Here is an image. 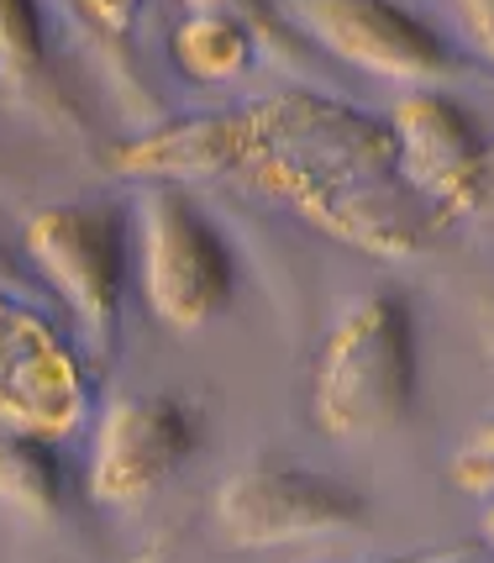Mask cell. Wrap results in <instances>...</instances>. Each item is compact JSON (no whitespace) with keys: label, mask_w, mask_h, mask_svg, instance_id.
Segmentation results:
<instances>
[{"label":"cell","mask_w":494,"mask_h":563,"mask_svg":"<svg viewBox=\"0 0 494 563\" xmlns=\"http://www.w3.org/2000/svg\"><path fill=\"white\" fill-rule=\"evenodd\" d=\"M90 421L79 347L22 295L0 290V432L69 442Z\"/></svg>","instance_id":"obj_3"},{"label":"cell","mask_w":494,"mask_h":563,"mask_svg":"<svg viewBox=\"0 0 494 563\" xmlns=\"http://www.w3.org/2000/svg\"><path fill=\"white\" fill-rule=\"evenodd\" d=\"M0 79L22 100H53L48 48H43V11L26 0H0Z\"/></svg>","instance_id":"obj_12"},{"label":"cell","mask_w":494,"mask_h":563,"mask_svg":"<svg viewBox=\"0 0 494 563\" xmlns=\"http://www.w3.org/2000/svg\"><path fill=\"white\" fill-rule=\"evenodd\" d=\"M69 500V474L58 442L0 432V506L26 521H53Z\"/></svg>","instance_id":"obj_11"},{"label":"cell","mask_w":494,"mask_h":563,"mask_svg":"<svg viewBox=\"0 0 494 563\" xmlns=\"http://www.w3.org/2000/svg\"><path fill=\"white\" fill-rule=\"evenodd\" d=\"M69 22H75L79 32H85V43L96 48L100 74L116 79V96H122L126 111L143 117V126L169 122L164 100L153 96L143 69L132 64V26L143 22V11H137V5H69Z\"/></svg>","instance_id":"obj_10"},{"label":"cell","mask_w":494,"mask_h":563,"mask_svg":"<svg viewBox=\"0 0 494 563\" xmlns=\"http://www.w3.org/2000/svg\"><path fill=\"white\" fill-rule=\"evenodd\" d=\"M195 438L200 421L179 395H122L96 427L85 485L100 506H137L179 474Z\"/></svg>","instance_id":"obj_8"},{"label":"cell","mask_w":494,"mask_h":563,"mask_svg":"<svg viewBox=\"0 0 494 563\" xmlns=\"http://www.w3.org/2000/svg\"><path fill=\"white\" fill-rule=\"evenodd\" d=\"M452 485L463 495H494V417L452 453Z\"/></svg>","instance_id":"obj_13"},{"label":"cell","mask_w":494,"mask_h":563,"mask_svg":"<svg viewBox=\"0 0 494 563\" xmlns=\"http://www.w3.org/2000/svg\"><path fill=\"white\" fill-rule=\"evenodd\" d=\"M469 548H416V553H395V559H358V563H463Z\"/></svg>","instance_id":"obj_15"},{"label":"cell","mask_w":494,"mask_h":563,"mask_svg":"<svg viewBox=\"0 0 494 563\" xmlns=\"http://www.w3.org/2000/svg\"><path fill=\"white\" fill-rule=\"evenodd\" d=\"M484 538H490V548H494V506H490V516H484Z\"/></svg>","instance_id":"obj_17"},{"label":"cell","mask_w":494,"mask_h":563,"mask_svg":"<svg viewBox=\"0 0 494 563\" xmlns=\"http://www.w3.org/2000/svg\"><path fill=\"white\" fill-rule=\"evenodd\" d=\"M363 516L369 506L352 485L332 479L322 468L279 464V459H258V464L226 474L216 490V532L237 553L347 532V527H363Z\"/></svg>","instance_id":"obj_5"},{"label":"cell","mask_w":494,"mask_h":563,"mask_svg":"<svg viewBox=\"0 0 494 563\" xmlns=\"http://www.w3.org/2000/svg\"><path fill=\"white\" fill-rule=\"evenodd\" d=\"M458 26L469 32V43L494 64V0H463L458 5Z\"/></svg>","instance_id":"obj_14"},{"label":"cell","mask_w":494,"mask_h":563,"mask_svg":"<svg viewBox=\"0 0 494 563\" xmlns=\"http://www.w3.org/2000/svg\"><path fill=\"white\" fill-rule=\"evenodd\" d=\"M143 295L169 332H200L232 300V247L195 200L173 185H148L137 200Z\"/></svg>","instance_id":"obj_2"},{"label":"cell","mask_w":494,"mask_h":563,"mask_svg":"<svg viewBox=\"0 0 494 563\" xmlns=\"http://www.w3.org/2000/svg\"><path fill=\"white\" fill-rule=\"evenodd\" d=\"M390 137H395V174L411 196L426 200L442 221L479 211L490 147L479 137L469 106H458L447 90H411L390 111Z\"/></svg>","instance_id":"obj_7"},{"label":"cell","mask_w":494,"mask_h":563,"mask_svg":"<svg viewBox=\"0 0 494 563\" xmlns=\"http://www.w3.org/2000/svg\"><path fill=\"white\" fill-rule=\"evenodd\" d=\"M284 26L311 37L316 48L343 58L352 69L395 85H442L463 64L452 58L431 26L411 16L405 5H379V0H311V5H284Z\"/></svg>","instance_id":"obj_6"},{"label":"cell","mask_w":494,"mask_h":563,"mask_svg":"<svg viewBox=\"0 0 494 563\" xmlns=\"http://www.w3.org/2000/svg\"><path fill=\"white\" fill-rule=\"evenodd\" d=\"M169 48H173V64L190 74L195 85H232V79H243L252 69L258 37L247 32L243 11L195 5V11H184V22L173 26Z\"/></svg>","instance_id":"obj_9"},{"label":"cell","mask_w":494,"mask_h":563,"mask_svg":"<svg viewBox=\"0 0 494 563\" xmlns=\"http://www.w3.org/2000/svg\"><path fill=\"white\" fill-rule=\"evenodd\" d=\"M479 211H494V147H490V164H484V196H479Z\"/></svg>","instance_id":"obj_16"},{"label":"cell","mask_w":494,"mask_h":563,"mask_svg":"<svg viewBox=\"0 0 494 563\" xmlns=\"http://www.w3.org/2000/svg\"><path fill=\"white\" fill-rule=\"evenodd\" d=\"M416 400V317L400 290L352 306L316 358L311 411L332 438H379Z\"/></svg>","instance_id":"obj_1"},{"label":"cell","mask_w":494,"mask_h":563,"mask_svg":"<svg viewBox=\"0 0 494 563\" xmlns=\"http://www.w3.org/2000/svg\"><path fill=\"white\" fill-rule=\"evenodd\" d=\"M26 258L75 311L90 347L116 343L126 290V232L116 206H48L26 221Z\"/></svg>","instance_id":"obj_4"}]
</instances>
